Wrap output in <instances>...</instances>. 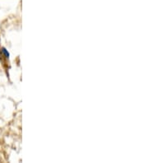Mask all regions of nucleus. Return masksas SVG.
I'll return each mask as SVG.
<instances>
[{"mask_svg":"<svg viewBox=\"0 0 148 163\" xmlns=\"http://www.w3.org/2000/svg\"><path fill=\"white\" fill-rule=\"evenodd\" d=\"M1 50H2V52H3V54H4V56L7 58V59H8V58H9V53L7 51V49H5V48H3Z\"/></svg>","mask_w":148,"mask_h":163,"instance_id":"f257e3e1","label":"nucleus"}]
</instances>
